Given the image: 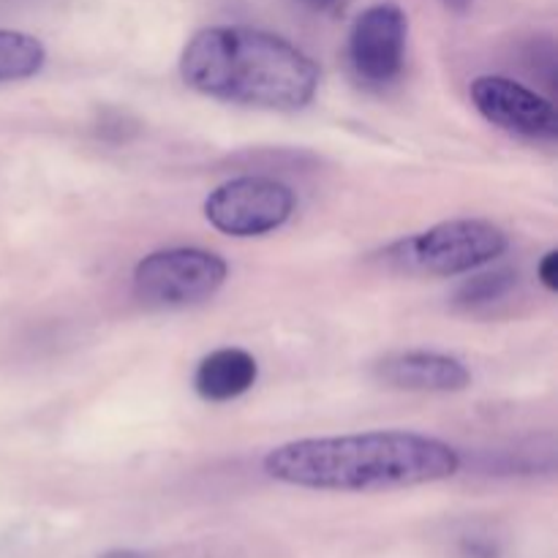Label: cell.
Returning <instances> with one entry per match:
<instances>
[{"label": "cell", "instance_id": "6da1fadb", "mask_svg": "<svg viewBox=\"0 0 558 558\" xmlns=\"http://www.w3.org/2000/svg\"><path fill=\"white\" fill-rule=\"evenodd\" d=\"M262 469L270 480L294 488L374 494L456 477L461 456L434 436L368 430L287 441L267 452Z\"/></svg>", "mask_w": 558, "mask_h": 558}, {"label": "cell", "instance_id": "7a4b0ae2", "mask_svg": "<svg viewBox=\"0 0 558 558\" xmlns=\"http://www.w3.org/2000/svg\"><path fill=\"white\" fill-rule=\"evenodd\" d=\"M180 76L202 96L276 112H298L319 90V65L303 49L245 25L194 33L180 54Z\"/></svg>", "mask_w": 558, "mask_h": 558}, {"label": "cell", "instance_id": "3957f363", "mask_svg": "<svg viewBox=\"0 0 558 558\" xmlns=\"http://www.w3.org/2000/svg\"><path fill=\"white\" fill-rule=\"evenodd\" d=\"M510 248V238L488 218H452L381 251V265L403 276L452 278L490 265Z\"/></svg>", "mask_w": 558, "mask_h": 558}, {"label": "cell", "instance_id": "277c9868", "mask_svg": "<svg viewBox=\"0 0 558 558\" xmlns=\"http://www.w3.org/2000/svg\"><path fill=\"white\" fill-rule=\"evenodd\" d=\"M229 265L205 248H163L134 267V294L147 308H189L223 287Z\"/></svg>", "mask_w": 558, "mask_h": 558}, {"label": "cell", "instance_id": "5b68a950", "mask_svg": "<svg viewBox=\"0 0 558 558\" xmlns=\"http://www.w3.org/2000/svg\"><path fill=\"white\" fill-rule=\"evenodd\" d=\"M298 196L287 183L262 174H243L210 191L205 218L229 238H262L292 218Z\"/></svg>", "mask_w": 558, "mask_h": 558}, {"label": "cell", "instance_id": "8992f818", "mask_svg": "<svg viewBox=\"0 0 558 558\" xmlns=\"http://www.w3.org/2000/svg\"><path fill=\"white\" fill-rule=\"evenodd\" d=\"M409 22L401 5L376 3L354 20L349 33V63L360 82L387 87L401 76L407 60Z\"/></svg>", "mask_w": 558, "mask_h": 558}, {"label": "cell", "instance_id": "52a82bcc", "mask_svg": "<svg viewBox=\"0 0 558 558\" xmlns=\"http://www.w3.org/2000/svg\"><path fill=\"white\" fill-rule=\"evenodd\" d=\"M474 109L496 129L526 140H556L558 114L550 98L510 76L483 74L469 87Z\"/></svg>", "mask_w": 558, "mask_h": 558}, {"label": "cell", "instance_id": "ba28073f", "mask_svg": "<svg viewBox=\"0 0 558 558\" xmlns=\"http://www.w3.org/2000/svg\"><path fill=\"white\" fill-rule=\"evenodd\" d=\"M374 376L381 385L412 392H461L472 385V374L461 360L428 349L387 354L374 365Z\"/></svg>", "mask_w": 558, "mask_h": 558}, {"label": "cell", "instance_id": "9c48e42d", "mask_svg": "<svg viewBox=\"0 0 558 558\" xmlns=\"http://www.w3.org/2000/svg\"><path fill=\"white\" fill-rule=\"evenodd\" d=\"M256 376H259V365L254 354L238 347L216 349L196 365L194 390L210 403L234 401L256 385Z\"/></svg>", "mask_w": 558, "mask_h": 558}, {"label": "cell", "instance_id": "30bf717a", "mask_svg": "<svg viewBox=\"0 0 558 558\" xmlns=\"http://www.w3.org/2000/svg\"><path fill=\"white\" fill-rule=\"evenodd\" d=\"M47 63V49L36 36L0 27V82L36 76Z\"/></svg>", "mask_w": 558, "mask_h": 558}, {"label": "cell", "instance_id": "8fae6325", "mask_svg": "<svg viewBox=\"0 0 558 558\" xmlns=\"http://www.w3.org/2000/svg\"><path fill=\"white\" fill-rule=\"evenodd\" d=\"M518 276L507 267L501 270H488V272H477V276L466 278V281L458 287L456 292V305L458 308H485V305L499 303L501 298L515 289Z\"/></svg>", "mask_w": 558, "mask_h": 558}, {"label": "cell", "instance_id": "7c38bea8", "mask_svg": "<svg viewBox=\"0 0 558 558\" xmlns=\"http://www.w3.org/2000/svg\"><path fill=\"white\" fill-rule=\"evenodd\" d=\"M537 272H539V281H543V287L548 289V292H556L558 289V251H548V254L543 256Z\"/></svg>", "mask_w": 558, "mask_h": 558}, {"label": "cell", "instance_id": "4fadbf2b", "mask_svg": "<svg viewBox=\"0 0 558 558\" xmlns=\"http://www.w3.org/2000/svg\"><path fill=\"white\" fill-rule=\"evenodd\" d=\"M298 3H303L305 9H311V11H336V9H341L347 0H298Z\"/></svg>", "mask_w": 558, "mask_h": 558}, {"label": "cell", "instance_id": "5bb4252c", "mask_svg": "<svg viewBox=\"0 0 558 558\" xmlns=\"http://www.w3.org/2000/svg\"><path fill=\"white\" fill-rule=\"evenodd\" d=\"M441 3H445L450 11H456V14H466V11L474 5V0H441Z\"/></svg>", "mask_w": 558, "mask_h": 558}, {"label": "cell", "instance_id": "9a60e30c", "mask_svg": "<svg viewBox=\"0 0 558 558\" xmlns=\"http://www.w3.org/2000/svg\"><path fill=\"white\" fill-rule=\"evenodd\" d=\"M104 558H145V556L134 554V550H112V554H107Z\"/></svg>", "mask_w": 558, "mask_h": 558}]
</instances>
